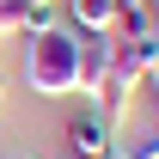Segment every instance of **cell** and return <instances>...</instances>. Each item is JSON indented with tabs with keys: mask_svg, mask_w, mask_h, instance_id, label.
<instances>
[{
	"mask_svg": "<svg viewBox=\"0 0 159 159\" xmlns=\"http://www.w3.org/2000/svg\"><path fill=\"white\" fill-rule=\"evenodd\" d=\"M25 86L37 98H74L80 86V31L67 19L43 37H25Z\"/></svg>",
	"mask_w": 159,
	"mask_h": 159,
	"instance_id": "1",
	"label": "cell"
},
{
	"mask_svg": "<svg viewBox=\"0 0 159 159\" xmlns=\"http://www.w3.org/2000/svg\"><path fill=\"white\" fill-rule=\"evenodd\" d=\"M67 153L74 159H110L116 153V122L104 116L92 98H74V116H67Z\"/></svg>",
	"mask_w": 159,
	"mask_h": 159,
	"instance_id": "2",
	"label": "cell"
},
{
	"mask_svg": "<svg viewBox=\"0 0 159 159\" xmlns=\"http://www.w3.org/2000/svg\"><path fill=\"white\" fill-rule=\"evenodd\" d=\"M104 67H110V31H80V86H74V98H98Z\"/></svg>",
	"mask_w": 159,
	"mask_h": 159,
	"instance_id": "3",
	"label": "cell"
},
{
	"mask_svg": "<svg viewBox=\"0 0 159 159\" xmlns=\"http://www.w3.org/2000/svg\"><path fill=\"white\" fill-rule=\"evenodd\" d=\"M110 31L147 43V37L159 31V0H116V25H110Z\"/></svg>",
	"mask_w": 159,
	"mask_h": 159,
	"instance_id": "4",
	"label": "cell"
},
{
	"mask_svg": "<svg viewBox=\"0 0 159 159\" xmlns=\"http://www.w3.org/2000/svg\"><path fill=\"white\" fill-rule=\"evenodd\" d=\"M61 19L80 31H110L116 25V0H61Z\"/></svg>",
	"mask_w": 159,
	"mask_h": 159,
	"instance_id": "5",
	"label": "cell"
},
{
	"mask_svg": "<svg viewBox=\"0 0 159 159\" xmlns=\"http://www.w3.org/2000/svg\"><path fill=\"white\" fill-rule=\"evenodd\" d=\"M116 153L122 159H159V116L147 129H116Z\"/></svg>",
	"mask_w": 159,
	"mask_h": 159,
	"instance_id": "6",
	"label": "cell"
},
{
	"mask_svg": "<svg viewBox=\"0 0 159 159\" xmlns=\"http://www.w3.org/2000/svg\"><path fill=\"white\" fill-rule=\"evenodd\" d=\"M55 25H61V0H31L25 6V37H43Z\"/></svg>",
	"mask_w": 159,
	"mask_h": 159,
	"instance_id": "7",
	"label": "cell"
},
{
	"mask_svg": "<svg viewBox=\"0 0 159 159\" xmlns=\"http://www.w3.org/2000/svg\"><path fill=\"white\" fill-rule=\"evenodd\" d=\"M25 6H31V0H0V37L25 31Z\"/></svg>",
	"mask_w": 159,
	"mask_h": 159,
	"instance_id": "8",
	"label": "cell"
},
{
	"mask_svg": "<svg viewBox=\"0 0 159 159\" xmlns=\"http://www.w3.org/2000/svg\"><path fill=\"white\" fill-rule=\"evenodd\" d=\"M147 86H159V31H153V74H147Z\"/></svg>",
	"mask_w": 159,
	"mask_h": 159,
	"instance_id": "9",
	"label": "cell"
},
{
	"mask_svg": "<svg viewBox=\"0 0 159 159\" xmlns=\"http://www.w3.org/2000/svg\"><path fill=\"white\" fill-rule=\"evenodd\" d=\"M0 98H6V80H0Z\"/></svg>",
	"mask_w": 159,
	"mask_h": 159,
	"instance_id": "10",
	"label": "cell"
},
{
	"mask_svg": "<svg viewBox=\"0 0 159 159\" xmlns=\"http://www.w3.org/2000/svg\"><path fill=\"white\" fill-rule=\"evenodd\" d=\"M12 159H31V153H12Z\"/></svg>",
	"mask_w": 159,
	"mask_h": 159,
	"instance_id": "11",
	"label": "cell"
},
{
	"mask_svg": "<svg viewBox=\"0 0 159 159\" xmlns=\"http://www.w3.org/2000/svg\"><path fill=\"white\" fill-rule=\"evenodd\" d=\"M110 159H122V153H110Z\"/></svg>",
	"mask_w": 159,
	"mask_h": 159,
	"instance_id": "12",
	"label": "cell"
}]
</instances>
